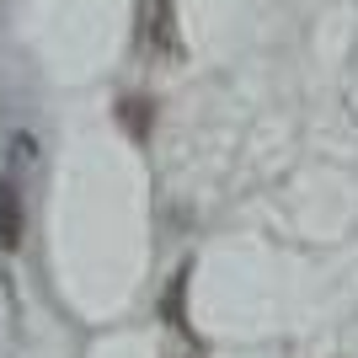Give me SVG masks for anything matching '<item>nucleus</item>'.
<instances>
[{"label":"nucleus","mask_w":358,"mask_h":358,"mask_svg":"<svg viewBox=\"0 0 358 358\" xmlns=\"http://www.w3.org/2000/svg\"><path fill=\"white\" fill-rule=\"evenodd\" d=\"M139 6V22H134V38L150 59H182V38H177V6L171 0H134Z\"/></svg>","instance_id":"nucleus-1"},{"label":"nucleus","mask_w":358,"mask_h":358,"mask_svg":"<svg viewBox=\"0 0 358 358\" xmlns=\"http://www.w3.org/2000/svg\"><path fill=\"white\" fill-rule=\"evenodd\" d=\"M22 193H16L11 177H0V252H16L22 246Z\"/></svg>","instance_id":"nucleus-2"},{"label":"nucleus","mask_w":358,"mask_h":358,"mask_svg":"<svg viewBox=\"0 0 358 358\" xmlns=\"http://www.w3.org/2000/svg\"><path fill=\"white\" fill-rule=\"evenodd\" d=\"M118 118H123V129H129V134L145 145V139H150V123H155V102H145V96H129V102L118 107Z\"/></svg>","instance_id":"nucleus-3"}]
</instances>
